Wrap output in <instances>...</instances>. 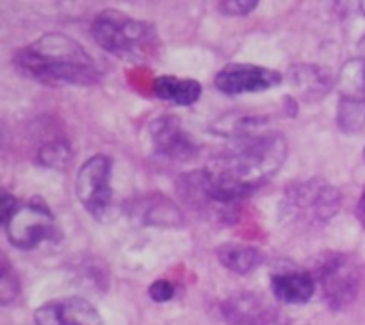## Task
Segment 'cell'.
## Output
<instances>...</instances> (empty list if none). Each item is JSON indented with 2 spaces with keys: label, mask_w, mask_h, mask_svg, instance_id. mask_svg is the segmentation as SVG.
<instances>
[{
  "label": "cell",
  "mask_w": 365,
  "mask_h": 325,
  "mask_svg": "<svg viewBox=\"0 0 365 325\" xmlns=\"http://www.w3.org/2000/svg\"><path fill=\"white\" fill-rule=\"evenodd\" d=\"M287 159V139L274 131H262L239 139L202 168V181L210 206L227 209L280 171Z\"/></svg>",
  "instance_id": "6da1fadb"
},
{
  "label": "cell",
  "mask_w": 365,
  "mask_h": 325,
  "mask_svg": "<svg viewBox=\"0 0 365 325\" xmlns=\"http://www.w3.org/2000/svg\"><path fill=\"white\" fill-rule=\"evenodd\" d=\"M13 64L21 75L46 86H89L100 79L95 59L63 32L39 36L14 54Z\"/></svg>",
  "instance_id": "7a4b0ae2"
},
{
  "label": "cell",
  "mask_w": 365,
  "mask_h": 325,
  "mask_svg": "<svg viewBox=\"0 0 365 325\" xmlns=\"http://www.w3.org/2000/svg\"><path fill=\"white\" fill-rule=\"evenodd\" d=\"M95 41L106 52L132 64H145L159 56L160 38L150 21L118 9H103L91 25Z\"/></svg>",
  "instance_id": "3957f363"
},
{
  "label": "cell",
  "mask_w": 365,
  "mask_h": 325,
  "mask_svg": "<svg viewBox=\"0 0 365 325\" xmlns=\"http://www.w3.org/2000/svg\"><path fill=\"white\" fill-rule=\"evenodd\" d=\"M6 236L14 249L32 250L41 243H56L61 239V229L56 214L41 196H32L20 204L13 216L4 224Z\"/></svg>",
  "instance_id": "277c9868"
},
{
  "label": "cell",
  "mask_w": 365,
  "mask_h": 325,
  "mask_svg": "<svg viewBox=\"0 0 365 325\" xmlns=\"http://www.w3.org/2000/svg\"><path fill=\"white\" fill-rule=\"evenodd\" d=\"M317 277L323 288L324 302L331 309H344L359 295L362 270L349 254L328 252L317 264Z\"/></svg>",
  "instance_id": "5b68a950"
},
{
  "label": "cell",
  "mask_w": 365,
  "mask_h": 325,
  "mask_svg": "<svg viewBox=\"0 0 365 325\" xmlns=\"http://www.w3.org/2000/svg\"><path fill=\"white\" fill-rule=\"evenodd\" d=\"M341 191L335 186L319 181L294 182L285 193L282 213L289 218H299L309 213L314 220L327 224L337 214L341 207Z\"/></svg>",
  "instance_id": "8992f818"
},
{
  "label": "cell",
  "mask_w": 365,
  "mask_h": 325,
  "mask_svg": "<svg viewBox=\"0 0 365 325\" xmlns=\"http://www.w3.org/2000/svg\"><path fill=\"white\" fill-rule=\"evenodd\" d=\"M113 163L103 154L91 156L81 164L75 179V193L78 202L96 220H102L113 202L110 188Z\"/></svg>",
  "instance_id": "52a82bcc"
},
{
  "label": "cell",
  "mask_w": 365,
  "mask_h": 325,
  "mask_svg": "<svg viewBox=\"0 0 365 325\" xmlns=\"http://www.w3.org/2000/svg\"><path fill=\"white\" fill-rule=\"evenodd\" d=\"M284 75L271 68L252 63H228L216 74L214 84L225 95L260 93L277 88Z\"/></svg>",
  "instance_id": "ba28073f"
},
{
  "label": "cell",
  "mask_w": 365,
  "mask_h": 325,
  "mask_svg": "<svg viewBox=\"0 0 365 325\" xmlns=\"http://www.w3.org/2000/svg\"><path fill=\"white\" fill-rule=\"evenodd\" d=\"M36 325H106L102 314L82 296L52 300L34 311Z\"/></svg>",
  "instance_id": "9c48e42d"
},
{
  "label": "cell",
  "mask_w": 365,
  "mask_h": 325,
  "mask_svg": "<svg viewBox=\"0 0 365 325\" xmlns=\"http://www.w3.org/2000/svg\"><path fill=\"white\" fill-rule=\"evenodd\" d=\"M148 132L153 149L160 156L170 157V159L187 161L198 152L191 136L182 129L180 118L175 116V114H163V116L152 120Z\"/></svg>",
  "instance_id": "30bf717a"
},
{
  "label": "cell",
  "mask_w": 365,
  "mask_h": 325,
  "mask_svg": "<svg viewBox=\"0 0 365 325\" xmlns=\"http://www.w3.org/2000/svg\"><path fill=\"white\" fill-rule=\"evenodd\" d=\"M225 320L230 325H271L277 320V309L259 293L241 291L227 299L221 306Z\"/></svg>",
  "instance_id": "8fae6325"
},
{
  "label": "cell",
  "mask_w": 365,
  "mask_h": 325,
  "mask_svg": "<svg viewBox=\"0 0 365 325\" xmlns=\"http://www.w3.org/2000/svg\"><path fill=\"white\" fill-rule=\"evenodd\" d=\"M128 211L143 225L178 227L184 221L180 209L163 193H150L146 196H139L130 204Z\"/></svg>",
  "instance_id": "7c38bea8"
},
{
  "label": "cell",
  "mask_w": 365,
  "mask_h": 325,
  "mask_svg": "<svg viewBox=\"0 0 365 325\" xmlns=\"http://www.w3.org/2000/svg\"><path fill=\"white\" fill-rule=\"evenodd\" d=\"M271 291L280 302L299 306L307 304L314 296L316 279L307 270L280 271L271 277Z\"/></svg>",
  "instance_id": "4fadbf2b"
},
{
  "label": "cell",
  "mask_w": 365,
  "mask_h": 325,
  "mask_svg": "<svg viewBox=\"0 0 365 325\" xmlns=\"http://www.w3.org/2000/svg\"><path fill=\"white\" fill-rule=\"evenodd\" d=\"M287 77L292 88L299 93L305 102H319L334 86L331 75L324 68L310 63L291 66Z\"/></svg>",
  "instance_id": "5bb4252c"
},
{
  "label": "cell",
  "mask_w": 365,
  "mask_h": 325,
  "mask_svg": "<svg viewBox=\"0 0 365 325\" xmlns=\"http://www.w3.org/2000/svg\"><path fill=\"white\" fill-rule=\"evenodd\" d=\"M153 93L157 99L168 100L177 106H192L202 96V84L195 79H180L175 75H159L153 81Z\"/></svg>",
  "instance_id": "9a60e30c"
},
{
  "label": "cell",
  "mask_w": 365,
  "mask_h": 325,
  "mask_svg": "<svg viewBox=\"0 0 365 325\" xmlns=\"http://www.w3.org/2000/svg\"><path fill=\"white\" fill-rule=\"evenodd\" d=\"M216 257L227 270L239 275L250 274L264 261L262 250L242 243H223L217 246Z\"/></svg>",
  "instance_id": "2e32d148"
},
{
  "label": "cell",
  "mask_w": 365,
  "mask_h": 325,
  "mask_svg": "<svg viewBox=\"0 0 365 325\" xmlns=\"http://www.w3.org/2000/svg\"><path fill=\"white\" fill-rule=\"evenodd\" d=\"M337 125L344 134H356L365 127V100L341 96L337 109Z\"/></svg>",
  "instance_id": "e0dca14e"
},
{
  "label": "cell",
  "mask_w": 365,
  "mask_h": 325,
  "mask_svg": "<svg viewBox=\"0 0 365 325\" xmlns=\"http://www.w3.org/2000/svg\"><path fill=\"white\" fill-rule=\"evenodd\" d=\"M71 159V146L66 139H52L41 145L36 154V161L45 168L63 170Z\"/></svg>",
  "instance_id": "ac0fdd59"
},
{
  "label": "cell",
  "mask_w": 365,
  "mask_h": 325,
  "mask_svg": "<svg viewBox=\"0 0 365 325\" xmlns=\"http://www.w3.org/2000/svg\"><path fill=\"white\" fill-rule=\"evenodd\" d=\"M0 304L4 307L11 306V304L16 300L18 293H20V282H18L16 274L11 268L9 261H7L6 256H2V261H0Z\"/></svg>",
  "instance_id": "d6986e66"
},
{
  "label": "cell",
  "mask_w": 365,
  "mask_h": 325,
  "mask_svg": "<svg viewBox=\"0 0 365 325\" xmlns=\"http://www.w3.org/2000/svg\"><path fill=\"white\" fill-rule=\"evenodd\" d=\"M257 7H259L257 0H228V2L217 4L220 13L227 14V16H245Z\"/></svg>",
  "instance_id": "ffe728a7"
},
{
  "label": "cell",
  "mask_w": 365,
  "mask_h": 325,
  "mask_svg": "<svg viewBox=\"0 0 365 325\" xmlns=\"http://www.w3.org/2000/svg\"><path fill=\"white\" fill-rule=\"evenodd\" d=\"M148 295L150 299L157 304L170 302L175 296V284L168 281V279H157V281H153L152 284H150Z\"/></svg>",
  "instance_id": "44dd1931"
},
{
  "label": "cell",
  "mask_w": 365,
  "mask_h": 325,
  "mask_svg": "<svg viewBox=\"0 0 365 325\" xmlns=\"http://www.w3.org/2000/svg\"><path fill=\"white\" fill-rule=\"evenodd\" d=\"M18 206H20V204H18V200L14 199L13 195L2 191V195H0V216H2V225L13 216L14 211L18 209Z\"/></svg>",
  "instance_id": "7402d4cb"
},
{
  "label": "cell",
  "mask_w": 365,
  "mask_h": 325,
  "mask_svg": "<svg viewBox=\"0 0 365 325\" xmlns=\"http://www.w3.org/2000/svg\"><path fill=\"white\" fill-rule=\"evenodd\" d=\"M356 218H359V221L360 224L364 225L365 227V189H364V193H362V196H360V200H359V204H356Z\"/></svg>",
  "instance_id": "603a6c76"
},
{
  "label": "cell",
  "mask_w": 365,
  "mask_h": 325,
  "mask_svg": "<svg viewBox=\"0 0 365 325\" xmlns=\"http://www.w3.org/2000/svg\"><path fill=\"white\" fill-rule=\"evenodd\" d=\"M359 50H360V56H362V59L365 61V34H364V38L359 41Z\"/></svg>",
  "instance_id": "cb8c5ba5"
},
{
  "label": "cell",
  "mask_w": 365,
  "mask_h": 325,
  "mask_svg": "<svg viewBox=\"0 0 365 325\" xmlns=\"http://www.w3.org/2000/svg\"><path fill=\"white\" fill-rule=\"evenodd\" d=\"M360 6H362V13L365 14V2H362V4H360Z\"/></svg>",
  "instance_id": "d4e9b609"
},
{
  "label": "cell",
  "mask_w": 365,
  "mask_h": 325,
  "mask_svg": "<svg viewBox=\"0 0 365 325\" xmlns=\"http://www.w3.org/2000/svg\"><path fill=\"white\" fill-rule=\"evenodd\" d=\"M362 157H364V161H365V146H364V152H362Z\"/></svg>",
  "instance_id": "484cf974"
},
{
  "label": "cell",
  "mask_w": 365,
  "mask_h": 325,
  "mask_svg": "<svg viewBox=\"0 0 365 325\" xmlns=\"http://www.w3.org/2000/svg\"><path fill=\"white\" fill-rule=\"evenodd\" d=\"M364 75H365V61H364Z\"/></svg>",
  "instance_id": "4316f807"
}]
</instances>
